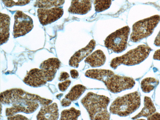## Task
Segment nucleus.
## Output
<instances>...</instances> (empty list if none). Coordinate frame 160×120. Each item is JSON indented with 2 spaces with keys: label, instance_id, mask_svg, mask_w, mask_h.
<instances>
[{
  "label": "nucleus",
  "instance_id": "obj_1",
  "mask_svg": "<svg viewBox=\"0 0 160 120\" xmlns=\"http://www.w3.org/2000/svg\"><path fill=\"white\" fill-rule=\"evenodd\" d=\"M86 77L103 82L108 90L113 93L132 88L135 84L132 78L116 74L110 70L94 69L87 70Z\"/></svg>",
  "mask_w": 160,
  "mask_h": 120
},
{
  "label": "nucleus",
  "instance_id": "obj_2",
  "mask_svg": "<svg viewBox=\"0 0 160 120\" xmlns=\"http://www.w3.org/2000/svg\"><path fill=\"white\" fill-rule=\"evenodd\" d=\"M110 99L108 97L92 92H88L81 101L91 120H109L110 114L107 110Z\"/></svg>",
  "mask_w": 160,
  "mask_h": 120
},
{
  "label": "nucleus",
  "instance_id": "obj_3",
  "mask_svg": "<svg viewBox=\"0 0 160 120\" xmlns=\"http://www.w3.org/2000/svg\"><path fill=\"white\" fill-rule=\"evenodd\" d=\"M141 103L140 94L136 91L116 98L111 104L109 111L120 117H126L137 110Z\"/></svg>",
  "mask_w": 160,
  "mask_h": 120
},
{
  "label": "nucleus",
  "instance_id": "obj_4",
  "mask_svg": "<svg viewBox=\"0 0 160 120\" xmlns=\"http://www.w3.org/2000/svg\"><path fill=\"white\" fill-rule=\"evenodd\" d=\"M152 50L147 45H139L124 54L113 58L110 62V66L115 69L122 64L128 66L138 64L148 58Z\"/></svg>",
  "mask_w": 160,
  "mask_h": 120
},
{
  "label": "nucleus",
  "instance_id": "obj_5",
  "mask_svg": "<svg viewBox=\"0 0 160 120\" xmlns=\"http://www.w3.org/2000/svg\"><path fill=\"white\" fill-rule=\"evenodd\" d=\"M30 100L39 102L42 106L51 103V100L42 98L38 95L31 93L18 88L6 90L0 94L1 103L9 105L18 101Z\"/></svg>",
  "mask_w": 160,
  "mask_h": 120
},
{
  "label": "nucleus",
  "instance_id": "obj_6",
  "mask_svg": "<svg viewBox=\"0 0 160 120\" xmlns=\"http://www.w3.org/2000/svg\"><path fill=\"white\" fill-rule=\"evenodd\" d=\"M160 21V16L156 15L139 20L132 26L130 41L137 42L151 35Z\"/></svg>",
  "mask_w": 160,
  "mask_h": 120
},
{
  "label": "nucleus",
  "instance_id": "obj_7",
  "mask_svg": "<svg viewBox=\"0 0 160 120\" xmlns=\"http://www.w3.org/2000/svg\"><path fill=\"white\" fill-rule=\"evenodd\" d=\"M130 32V28L125 26L109 35L104 41L105 47L115 53H120L127 47L128 41Z\"/></svg>",
  "mask_w": 160,
  "mask_h": 120
},
{
  "label": "nucleus",
  "instance_id": "obj_8",
  "mask_svg": "<svg viewBox=\"0 0 160 120\" xmlns=\"http://www.w3.org/2000/svg\"><path fill=\"white\" fill-rule=\"evenodd\" d=\"M14 18L13 35L14 38L25 35L33 28L32 19L22 11H17Z\"/></svg>",
  "mask_w": 160,
  "mask_h": 120
},
{
  "label": "nucleus",
  "instance_id": "obj_9",
  "mask_svg": "<svg viewBox=\"0 0 160 120\" xmlns=\"http://www.w3.org/2000/svg\"><path fill=\"white\" fill-rule=\"evenodd\" d=\"M39 104L37 102L30 100L17 101L12 103L11 107L6 108V115L8 117L13 115L19 112L31 113L37 110Z\"/></svg>",
  "mask_w": 160,
  "mask_h": 120
},
{
  "label": "nucleus",
  "instance_id": "obj_10",
  "mask_svg": "<svg viewBox=\"0 0 160 120\" xmlns=\"http://www.w3.org/2000/svg\"><path fill=\"white\" fill-rule=\"evenodd\" d=\"M63 13V9L59 7L47 9L39 8L37 10L38 18L42 25H46L56 21L62 17Z\"/></svg>",
  "mask_w": 160,
  "mask_h": 120
},
{
  "label": "nucleus",
  "instance_id": "obj_11",
  "mask_svg": "<svg viewBox=\"0 0 160 120\" xmlns=\"http://www.w3.org/2000/svg\"><path fill=\"white\" fill-rule=\"evenodd\" d=\"M23 81L26 85L34 88L41 87L47 82L42 70L37 68L31 69L28 71Z\"/></svg>",
  "mask_w": 160,
  "mask_h": 120
},
{
  "label": "nucleus",
  "instance_id": "obj_12",
  "mask_svg": "<svg viewBox=\"0 0 160 120\" xmlns=\"http://www.w3.org/2000/svg\"><path fill=\"white\" fill-rule=\"evenodd\" d=\"M61 66L60 60L57 58H53L42 62L40 68L42 70L47 81L50 82L54 78L57 70Z\"/></svg>",
  "mask_w": 160,
  "mask_h": 120
},
{
  "label": "nucleus",
  "instance_id": "obj_13",
  "mask_svg": "<svg viewBox=\"0 0 160 120\" xmlns=\"http://www.w3.org/2000/svg\"><path fill=\"white\" fill-rule=\"evenodd\" d=\"M95 46V41L94 39L91 40L86 47L76 52L71 57L69 61V65L78 68L79 62L92 52Z\"/></svg>",
  "mask_w": 160,
  "mask_h": 120
},
{
  "label": "nucleus",
  "instance_id": "obj_14",
  "mask_svg": "<svg viewBox=\"0 0 160 120\" xmlns=\"http://www.w3.org/2000/svg\"><path fill=\"white\" fill-rule=\"evenodd\" d=\"M57 104L54 102L42 106L37 116L38 120H57L59 118Z\"/></svg>",
  "mask_w": 160,
  "mask_h": 120
},
{
  "label": "nucleus",
  "instance_id": "obj_15",
  "mask_svg": "<svg viewBox=\"0 0 160 120\" xmlns=\"http://www.w3.org/2000/svg\"><path fill=\"white\" fill-rule=\"evenodd\" d=\"M91 8V0H72L68 11L73 14L84 15L88 13Z\"/></svg>",
  "mask_w": 160,
  "mask_h": 120
},
{
  "label": "nucleus",
  "instance_id": "obj_16",
  "mask_svg": "<svg viewBox=\"0 0 160 120\" xmlns=\"http://www.w3.org/2000/svg\"><path fill=\"white\" fill-rule=\"evenodd\" d=\"M106 61V57L103 52L98 49L87 56L84 62L92 68H97L103 66Z\"/></svg>",
  "mask_w": 160,
  "mask_h": 120
},
{
  "label": "nucleus",
  "instance_id": "obj_17",
  "mask_svg": "<svg viewBox=\"0 0 160 120\" xmlns=\"http://www.w3.org/2000/svg\"><path fill=\"white\" fill-rule=\"evenodd\" d=\"M10 18L7 14L1 12L0 44L6 42L9 37V26Z\"/></svg>",
  "mask_w": 160,
  "mask_h": 120
},
{
  "label": "nucleus",
  "instance_id": "obj_18",
  "mask_svg": "<svg viewBox=\"0 0 160 120\" xmlns=\"http://www.w3.org/2000/svg\"><path fill=\"white\" fill-rule=\"evenodd\" d=\"M144 106L141 111L136 115L132 117V119L144 117L147 118L156 111V108L151 98L145 96L144 99Z\"/></svg>",
  "mask_w": 160,
  "mask_h": 120
},
{
  "label": "nucleus",
  "instance_id": "obj_19",
  "mask_svg": "<svg viewBox=\"0 0 160 120\" xmlns=\"http://www.w3.org/2000/svg\"><path fill=\"white\" fill-rule=\"evenodd\" d=\"M86 88L82 85L78 84L73 86L65 98L71 102L78 100L84 92Z\"/></svg>",
  "mask_w": 160,
  "mask_h": 120
},
{
  "label": "nucleus",
  "instance_id": "obj_20",
  "mask_svg": "<svg viewBox=\"0 0 160 120\" xmlns=\"http://www.w3.org/2000/svg\"><path fill=\"white\" fill-rule=\"evenodd\" d=\"M159 83V80L154 78H146L142 80L140 83L141 88L143 92L148 93L153 90Z\"/></svg>",
  "mask_w": 160,
  "mask_h": 120
},
{
  "label": "nucleus",
  "instance_id": "obj_21",
  "mask_svg": "<svg viewBox=\"0 0 160 120\" xmlns=\"http://www.w3.org/2000/svg\"><path fill=\"white\" fill-rule=\"evenodd\" d=\"M64 1L65 0H36L34 6L39 8H49L62 6Z\"/></svg>",
  "mask_w": 160,
  "mask_h": 120
},
{
  "label": "nucleus",
  "instance_id": "obj_22",
  "mask_svg": "<svg viewBox=\"0 0 160 120\" xmlns=\"http://www.w3.org/2000/svg\"><path fill=\"white\" fill-rule=\"evenodd\" d=\"M81 115L80 111L74 107L63 110L61 113L60 120H77Z\"/></svg>",
  "mask_w": 160,
  "mask_h": 120
},
{
  "label": "nucleus",
  "instance_id": "obj_23",
  "mask_svg": "<svg viewBox=\"0 0 160 120\" xmlns=\"http://www.w3.org/2000/svg\"><path fill=\"white\" fill-rule=\"evenodd\" d=\"M112 0H94V2L95 10L96 12H99L109 8Z\"/></svg>",
  "mask_w": 160,
  "mask_h": 120
},
{
  "label": "nucleus",
  "instance_id": "obj_24",
  "mask_svg": "<svg viewBox=\"0 0 160 120\" xmlns=\"http://www.w3.org/2000/svg\"><path fill=\"white\" fill-rule=\"evenodd\" d=\"M31 0H2L4 4L7 7L14 6H24L29 3Z\"/></svg>",
  "mask_w": 160,
  "mask_h": 120
},
{
  "label": "nucleus",
  "instance_id": "obj_25",
  "mask_svg": "<svg viewBox=\"0 0 160 120\" xmlns=\"http://www.w3.org/2000/svg\"><path fill=\"white\" fill-rule=\"evenodd\" d=\"M71 82L70 80H66L58 84L59 90L62 92L65 91L71 84Z\"/></svg>",
  "mask_w": 160,
  "mask_h": 120
},
{
  "label": "nucleus",
  "instance_id": "obj_26",
  "mask_svg": "<svg viewBox=\"0 0 160 120\" xmlns=\"http://www.w3.org/2000/svg\"><path fill=\"white\" fill-rule=\"evenodd\" d=\"M8 120H26L28 119L26 117L20 114H15L13 115L8 116Z\"/></svg>",
  "mask_w": 160,
  "mask_h": 120
},
{
  "label": "nucleus",
  "instance_id": "obj_27",
  "mask_svg": "<svg viewBox=\"0 0 160 120\" xmlns=\"http://www.w3.org/2000/svg\"><path fill=\"white\" fill-rule=\"evenodd\" d=\"M70 77L69 74L67 72H61L58 80L60 81H63L66 80Z\"/></svg>",
  "mask_w": 160,
  "mask_h": 120
},
{
  "label": "nucleus",
  "instance_id": "obj_28",
  "mask_svg": "<svg viewBox=\"0 0 160 120\" xmlns=\"http://www.w3.org/2000/svg\"><path fill=\"white\" fill-rule=\"evenodd\" d=\"M61 106L64 107L69 106L71 104V101L65 98H63L61 102Z\"/></svg>",
  "mask_w": 160,
  "mask_h": 120
},
{
  "label": "nucleus",
  "instance_id": "obj_29",
  "mask_svg": "<svg viewBox=\"0 0 160 120\" xmlns=\"http://www.w3.org/2000/svg\"><path fill=\"white\" fill-rule=\"evenodd\" d=\"M147 118L148 120H160V113L155 112Z\"/></svg>",
  "mask_w": 160,
  "mask_h": 120
},
{
  "label": "nucleus",
  "instance_id": "obj_30",
  "mask_svg": "<svg viewBox=\"0 0 160 120\" xmlns=\"http://www.w3.org/2000/svg\"><path fill=\"white\" fill-rule=\"evenodd\" d=\"M70 73L72 78L74 79L78 78L79 75L78 72L74 69L71 70Z\"/></svg>",
  "mask_w": 160,
  "mask_h": 120
},
{
  "label": "nucleus",
  "instance_id": "obj_31",
  "mask_svg": "<svg viewBox=\"0 0 160 120\" xmlns=\"http://www.w3.org/2000/svg\"><path fill=\"white\" fill-rule=\"evenodd\" d=\"M154 44L156 46L160 47V31L155 39Z\"/></svg>",
  "mask_w": 160,
  "mask_h": 120
},
{
  "label": "nucleus",
  "instance_id": "obj_32",
  "mask_svg": "<svg viewBox=\"0 0 160 120\" xmlns=\"http://www.w3.org/2000/svg\"><path fill=\"white\" fill-rule=\"evenodd\" d=\"M153 58L154 60L160 61V49H158L155 52Z\"/></svg>",
  "mask_w": 160,
  "mask_h": 120
},
{
  "label": "nucleus",
  "instance_id": "obj_33",
  "mask_svg": "<svg viewBox=\"0 0 160 120\" xmlns=\"http://www.w3.org/2000/svg\"><path fill=\"white\" fill-rule=\"evenodd\" d=\"M113 0H112V1H113Z\"/></svg>",
  "mask_w": 160,
  "mask_h": 120
}]
</instances>
